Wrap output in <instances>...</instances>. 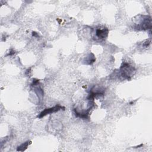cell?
Wrapping results in <instances>:
<instances>
[{"instance_id": "2", "label": "cell", "mask_w": 152, "mask_h": 152, "mask_svg": "<svg viewBox=\"0 0 152 152\" xmlns=\"http://www.w3.org/2000/svg\"><path fill=\"white\" fill-rule=\"evenodd\" d=\"M64 108V107L60 106V105H56L53 107H50V108H48V109H45L44 110H43L38 116L39 118H41L43 116H45L46 115L52 113H54L56 112H58V110H59L60 109Z\"/></svg>"}, {"instance_id": "5", "label": "cell", "mask_w": 152, "mask_h": 152, "mask_svg": "<svg viewBox=\"0 0 152 152\" xmlns=\"http://www.w3.org/2000/svg\"><path fill=\"white\" fill-rule=\"evenodd\" d=\"M32 35H33V36H35V37L38 36V34H37V33H36L35 31H33V32H32Z\"/></svg>"}, {"instance_id": "1", "label": "cell", "mask_w": 152, "mask_h": 152, "mask_svg": "<svg viewBox=\"0 0 152 152\" xmlns=\"http://www.w3.org/2000/svg\"><path fill=\"white\" fill-rule=\"evenodd\" d=\"M134 71V68L128 63H124L121 67V72L123 77L126 79H130V74Z\"/></svg>"}, {"instance_id": "4", "label": "cell", "mask_w": 152, "mask_h": 152, "mask_svg": "<svg viewBox=\"0 0 152 152\" xmlns=\"http://www.w3.org/2000/svg\"><path fill=\"white\" fill-rule=\"evenodd\" d=\"M28 145V141H27V142L22 144L21 145L18 146L17 150V151H24L27 148Z\"/></svg>"}, {"instance_id": "3", "label": "cell", "mask_w": 152, "mask_h": 152, "mask_svg": "<svg viewBox=\"0 0 152 152\" xmlns=\"http://www.w3.org/2000/svg\"><path fill=\"white\" fill-rule=\"evenodd\" d=\"M108 34V29L107 28H98L96 31V36L100 39H105Z\"/></svg>"}]
</instances>
